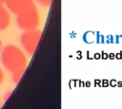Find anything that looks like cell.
Listing matches in <instances>:
<instances>
[{"label":"cell","mask_w":122,"mask_h":109,"mask_svg":"<svg viewBox=\"0 0 122 109\" xmlns=\"http://www.w3.org/2000/svg\"><path fill=\"white\" fill-rule=\"evenodd\" d=\"M102 57H103L104 59H107V58H108V54H107L106 52H102Z\"/></svg>","instance_id":"14"},{"label":"cell","mask_w":122,"mask_h":109,"mask_svg":"<svg viewBox=\"0 0 122 109\" xmlns=\"http://www.w3.org/2000/svg\"><path fill=\"white\" fill-rule=\"evenodd\" d=\"M102 82H103V85L104 86H108L109 85V81L108 80H103Z\"/></svg>","instance_id":"13"},{"label":"cell","mask_w":122,"mask_h":109,"mask_svg":"<svg viewBox=\"0 0 122 109\" xmlns=\"http://www.w3.org/2000/svg\"><path fill=\"white\" fill-rule=\"evenodd\" d=\"M5 3V0H0V5H3Z\"/></svg>","instance_id":"16"},{"label":"cell","mask_w":122,"mask_h":109,"mask_svg":"<svg viewBox=\"0 0 122 109\" xmlns=\"http://www.w3.org/2000/svg\"><path fill=\"white\" fill-rule=\"evenodd\" d=\"M95 56H96V58H99V57H100V55H99V54H96Z\"/></svg>","instance_id":"18"},{"label":"cell","mask_w":122,"mask_h":109,"mask_svg":"<svg viewBox=\"0 0 122 109\" xmlns=\"http://www.w3.org/2000/svg\"><path fill=\"white\" fill-rule=\"evenodd\" d=\"M117 86H118V87H121V86H122V82H121V81H118V82H117Z\"/></svg>","instance_id":"15"},{"label":"cell","mask_w":122,"mask_h":109,"mask_svg":"<svg viewBox=\"0 0 122 109\" xmlns=\"http://www.w3.org/2000/svg\"><path fill=\"white\" fill-rule=\"evenodd\" d=\"M109 84H110L111 86H116V85H117V81H116L115 79H112V80L109 81Z\"/></svg>","instance_id":"8"},{"label":"cell","mask_w":122,"mask_h":109,"mask_svg":"<svg viewBox=\"0 0 122 109\" xmlns=\"http://www.w3.org/2000/svg\"><path fill=\"white\" fill-rule=\"evenodd\" d=\"M120 39H122V35H116V36H115V40H114V43H116V44H119V42H120Z\"/></svg>","instance_id":"9"},{"label":"cell","mask_w":122,"mask_h":109,"mask_svg":"<svg viewBox=\"0 0 122 109\" xmlns=\"http://www.w3.org/2000/svg\"><path fill=\"white\" fill-rule=\"evenodd\" d=\"M16 22L18 27L25 30L37 27L39 25V14L36 8L17 14Z\"/></svg>","instance_id":"3"},{"label":"cell","mask_w":122,"mask_h":109,"mask_svg":"<svg viewBox=\"0 0 122 109\" xmlns=\"http://www.w3.org/2000/svg\"><path fill=\"white\" fill-rule=\"evenodd\" d=\"M115 59H118V60L122 59V51H118V52L115 54Z\"/></svg>","instance_id":"10"},{"label":"cell","mask_w":122,"mask_h":109,"mask_svg":"<svg viewBox=\"0 0 122 109\" xmlns=\"http://www.w3.org/2000/svg\"><path fill=\"white\" fill-rule=\"evenodd\" d=\"M10 24V16L8 9L0 5V30H5Z\"/></svg>","instance_id":"5"},{"label":"cell","mask_w":122,"mask_h":109,"mask_svg":"<svg viewBox=\"0 0 122 109\" xmlns=\"http://www.w3.org/2000/svg\"><path fill=\"white\" fill-rule=\"evenodd\" d=\"M42 31L38 29L37 27L35 28H30L25 30V32L21 35V44L23 45V48L27 51L28 54L32 55L38 45L39 40L41 38Z\"/></svg>","instance_id":"2"},{"label":"cell","mask_w":122,"mask_h":109,"mask_svg":"<svg viewBox=\"0 0 122 109\" xmlns=\"http://www.w3.org/2000/svg\"><path fill=\"white\" fill-rule=\"evenodd\" d=\"M108 58H110V59H115V54L114 53H110L108 55Z\"/></svg>","instance_id":"12"},{"label":"cell","mask_w":122,"mask_h":109,"mask_svg":"<svg viewBox=\"0 0 122 109\" xmlns=\"http://www.w3.org/2000/svg\"><path fill=\"white\" fill-rule=\"evenodd\" d=\"M52 0H37V2L43 7H49Z\"/></svg>","instance_id":"6"},{"label":"cell","mask_w":122,"mask_h":109,"mask_svg":"<svg viewBox=\"0 0 122 109\" xmlns=\"http://www.w3.org/2000/svg\"><path fill=\"white\" fill-rule=\"evenodd\" d=\"M1 46H2V42H1V40H0V50H1Z\"/></svg>","instance_id":"17"},{"label":"cell","mask_w":122,"mask_h":109,"mask_svg":"<svg viewBox=\"0 0 122 109\" xmlns=\"http://www.w3.org/2000/svg\"><path fill=\"white\" fill-rule=\"evenodd\" d=\"M4 4H6L7 8L16 15L35 9L33 0H5Z\"/></svg>","instance_id":"4"},{"label":"cell","mask_w":122,"mask_h":109,"mask_svg":"<svg viewBox=\"0 0 122 109\" xmlns=\"http://www.w3.org/2000/svg\"><path fill=\"white\" fill-rule=\"evenodd\" d=\"M106 42H107L108 44H112V43H114V37L112 36V35H108Z\"/></svg>","instance_id":"7"},{"label":"cell","mask_w":122,"mask_h":109,"mask_svg":"<svg viewBox=\"0 0 122 109\" xmlns=\"http://www.w3.org/2000/svg\"><path fill=\"white\" fill-rule=\"evenodd\" d=\"M3 80H4V73H3V71H2V69L0 68V84L2 83V82H3Z\"/></svg>","instance_id":"11"},{"label":"cell","mask_w":122,"mask_h":109,"mask_svg":"<svg viewBox=\"0 0 122 109\" xmlns=\"http://www.w3.org/2000/svg\"><path fill=\"white\" fill-rule=\"evenodd\" d=\"M1 58L4 66L10 71L13 81L17 82L27 66V59L23 51L14 45H8L3 49Z\"/></svg>","instance_id":"1"}]
</instances>
